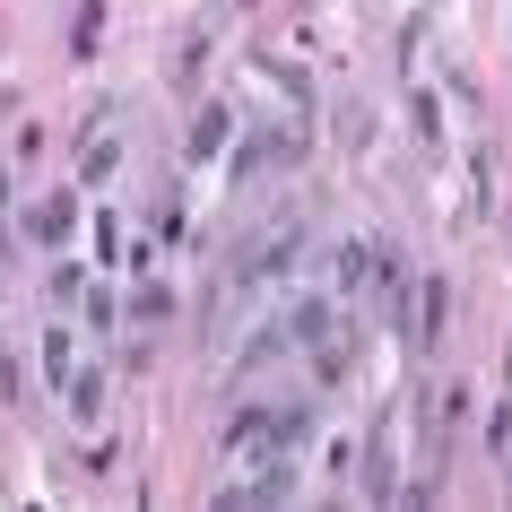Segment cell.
<instances>
[{"instance_id": "6", "label": "cell", "mask_w": 512, "mask_h": 512, "mask_svg": "<svg viewBox=\"0 0 512 512\" xmlns=\"http://www.w3.org/2000/svg\"><path fill=\"white\" fill-rule=\"evenodd\" d=\"M44 374L70 382V339H61V330H44Z\"/></svg>"}, {"instance_id": "5", "label": "cell", "mask_w": 512, "mask_h": 512, "mask_svg": "<svg viewBox=\"0 0 512 512\" xmlns=\"http://www.w3.org/2000/svg\"><path fill=\"white\" fill-rule=\"evenodd\" d=\"M217 139H226V113H200V122H191V157H209V148H217Z\"/></svg>"}, {"instance_id": "4", "label": "cell", "mask_w": 512, "mask_h": 512, "mask_svg": "<svg viewBox=\"0 0 512 512\" xmlns=\"http://www.w3.org/2000/svg\"><path fill=\"white\" fill-rule=\"evenodd\" d=\"M348 356H356V339L339 330V339H322V348H313V374H322V382H339V374H348Z\"/></svg>"}, {"instance_id": "7", "label": "cell", "mask_w": 512, "mask_h": 512, "mask_svg": "<svg viewBox=\"0 0 512 512\" xmlns=\"http://www.w3.org/2000/svg\"><path fill=\"white\" fill-rule=\"evenodd\" d=\"M96 400H105V374H79V382H70V408H79V417H96Z\"/></svg>"}, {"instance_id": "2", "label": "cell", "mask_w": 512, "mask_h": 512, "mask_svg": "<svg viewBox=\"0 0 512 512\" xmlns=\"http://www.w3.org/2000/svg\"><path fill=\"white\" fill-rule=\"evenodd\" d=\"M70 217H79V200L53 191V200H35V209H27V235L35 243H70Z\"/></svg>"}, {"instance_id": "3", "label": "cell", "mask_w": 512, "mask_h": 512, "mask_svg": "<svg viewBox=\"0 0 512 512\" xmlns=\"http://www.w3.org/2000/svg\"><path fill=\"white\" fill-rule=\"evenodd\" d=\"M296 148H304V131H261L243 157H252V165H296Z\"/></svg>"}, {"instance_id": "8", "label": "cell", "mask_w": 512, "mask_h": 512, "mask_svg": "<svg viewBox=\"0 0 512 512\" xmlns=\"http://www.w3.org/2000/svg\"><path fill=\"white\" fill-rule=\"evenodd\" d=\"M113 157H122L113 139H87V183H105V174H113Z\"/></svg>"}, {"instance_id": "1", "label": "cell", "mask_w": 512, "mask_h": 512, "mask_svg": "<svg viewBox=\"0 0 512 512\" xmlns=\"http://www.w3.org/2000/svg\"><path fill=\"white\" fill-rule=\"evenodd\" d=\"M296 443H304V408H243L235 434H226L235 460H287Z\"/></svg>"}]
</instances>
